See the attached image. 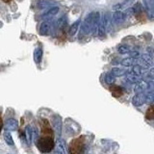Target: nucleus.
Returning a JSON list of instances; mask_svg holds the SVG:
<instances>
[{
    "mask_svg": "<svg viewBox=\"0 0 154 154\" xmlns=\"http://www.w3.org/2000/svg\"><path fill=\"white\" fill-rule=\"evenodd\" d=\"M35 143L38 150L42 153H48L54 148V140L51 137V135L49 136L45 135L43 137L38 138Z\"/></svg>",
    "mask_w": 154,
    "mask_h": 154,
    "instance_id": "nucleus-1",
    "label": "nucleus"
},
{
    "mask_svg": "<svg viewBox=\"0 0 154 154\" xmlns=\"http://www.w3.org/2000/svg\"><path fill=\"white\" fill-rule=\"evenodd\" d=\"M70 154H84L85 151V143L83 142L82 138L76 139L72 141L69 146Z\"/></svg>",
    "mask_w": 154,
    "mask_h": 154,
    "instance_id": "nucleus-2",
    "label": "nucleus"
},
{
    "mask_svg": "<svg viewBox=\"0 0 154 154\" xmlns=\"http://www.w3.org/2000/svg\"><path fill=\"white\" fill-rule=\"evenodd\" d=\"M109 14L105 13L102 17H100L99 19V22H98V26H97V33H98V36L99 37H103L106 31H107V28H108V23H109Z\"/></svg>",
    "mask_w": 154,
    "mask_h": 154,
    "instance_id": "nucleus-3",
    "label": "nucleus"
},
{
    "mask_svg": "<svg viewBox=\"0 0 154 154\" xmlns=\"http://www.w3.org/2000/svg\"><path fill=\"white\" fill-rule=\"evenodd\" d=\"M54 151L55 154H69V150H67V146L65 140L61 138L57 139L56 143H54Z\"/></svg>",
    "mask_w": 154,
    "mask_h": 154,
    "instance_id": "nucleus-4",
    "label": "nucleus"
},
{
    "mask_svg": "<svg viewBox=\"0 0 154 154\" xmlns=\"http://www.w3.org/2000/svg\"><path fill=\"white\" fill-rule=\"evenodd\" d=\"M52 126L54 129V132L56 134L57 138H60L62 135V119L59 115H54L52 117Z\"/></svg>",
    "mask_w": 154,
    "mask_h": 154,
    "instance_id": "nucleus-5",
    "label": "nucleus"
},
{
    "mask_svg": "<svg viewBox=\"0 0 154 154\" xmlns=\"http://www.w3.org/2000/svg\"><path fill=\"white\" fill-rule=\"evenodd\" d=\"M59 13V7H52L50 8L49 10H48L47 12H45V14H42V16L41 17V18L42 19V20H49V19L53 18L56 14Z\"/></svg>",
    "mask_w": 154,
    "mask_h": 154,
    "instance_id": "nucleus-6",
    "label": "nucleus"
},
{
    "mask_svg": "<svg viewBox=\"0 0 154 154\" xmlns=\"http://www.w3.org/2000/svg\"><path fill=\"white\" fill-rule=\"evenodd\" d=\"M18 127V122L14 119H8L4 124V129L7 131H16Z\"/></svg>",
    "mask_w": 154,
    "mask_h": 154,
    "instance_id": "nucleus-7",
    "label": "nucleus"
},
{
    "mask_svg": "<svg viewBox=\"0 0 154 154\" xmlns=\"http://www.w3.org/2000/svg\"><path fill=\"white\" fill-rule=\"evenodd\" d=\"M147 89H148V81L141 79L136 83L134 91L136 94H140V93H144V91H146Z\"/></svg>",
    "mask_w": 154,
    "mask_h": 154,
    "instance_id": "nucleus-8",
    "label": "nucleus"
},
{
    "mask_svg": "<svg viewBox=\"0 0 154 154\" xmlns=\"http://www.w3.org/2000/svg\"><path fill=\"white\" fill-rule=\"evenodd\" d=\"M132 103L136 107H140L143 104H144V93L136 94L132 98Z\"/></svg>",
    "mask_w": 154,
    "mask_h": 154,
    "instance_id": "nucleus-9",
    "label": "nucleus"
},
{
    "mask_svg": "<svg viewBox=\"0 0 154 154\" xmlns=\"http://www.w3.org/2000/svg\"><path fill=\"white\" fill-rule=\"evenodd\" d=\"M126 73H127L126 79L128 82H130V83H137V82H139L142 79V75H139L137 73H135V72L132 70H129L128 72L126 71Z\"/></svg>",
    "mask_w": 154,
    "mask_h": 154,
    "instance_id": "nucleus-10",
    "label": "nucleus"
},
{
    "mask_svg": "<svg viewBox=\"0 0 154 154\" xmlns=\"http://www.w3.org/2000/svg\"><path fill=\"white\" fill-rule=\"evenodd\" d=\"M135 0H124L123 2L122 3H118V4H115L113 6V10L114 11H119V10H122L127 8L128 6H131V5L134 3Z\"/></svg>",
    "mask_w": 154,
    "mask_h": 154,
    "instance_id": "nucleus-11",
    "label": "nucleus"
},
{
    "mask_svg": "<svg viewBox=\"0 0 154 154\" xmlns=\"http://www.w3.org/2000/svg\"><path fill=\"white\" fill-rule=\"evenodd\" d=\"M50 23L48 21H45L42 23V25L40 27V34L42 36H47L50 32Z\"/></svg>",
    "mask_w": 154,
    "mask_h": 154,
    "instance_id": "nucleus-12",
    "label": "nucleus"
},
{
    "mask_svg": "<svg viewBox=\"0 0 154 154\" xmlns=\"http://www.w3.org/2000/svg\"><path fill=\"white\" fill-rule=\"evenodd\" d=\"M125 17H125L124 13L120 12V11H116V12L113 14V17H112L114 22H116V23L122 22V21L124 20V19H125Z\"/></svg>",
    "mask_w": 154,
    "mask_h": 154,
    "instance_id": "nucleus-13",
    "label": "nucleus"
},
{
    "mask_svg": "<svg viewBox=\"0 0 154 154\" xmlns=\"http://www.w3.org/2000/svg\"><path fill=\"white\" fill-rule=\"evenodd\" d=\"M24 136H25V141L27 144H31L32 142V127L31 125H27L25 127V131H24Z\"/></svg>",
    "mask_w": 154,
    "mask_h": 154,
    "instance_id": "nucleus-14",
    "label": "nucleus"
},
{
    "mask_svg": "<svg viewBox=\"0 0 154 154\" xmlns=\"http://www.w3.org/2000/svg\"><path fill=\"white\" fill-rule=\"evenodd\" d=\"M42 59V49L41 47H37L34 51V60L36 64H40Z\"/></svg>",
    "mask_w": 154,
    "mask_h": 154,
    "instance_id": "nucleus-15",
    "label": "nucleus"
},
{
    "mask_svg": "<svg viewBox=\"0 0 154 154\" xmlns=\"http://www.w3.org/2000/svg\"><path fill=\"white\" fill-rule=\"evenodd\" d=\"M153 100H154L153 91H144V103H146V104H152Z\"/></svg>",
    "mask_w": 154,
    "mask_h": 154,
    "instance_id": "nucleus-16",
    "label": "nucleus"
},
{
    "mask_svg": "<svg viewBox=\"0 0 154 154\" xmlns=\"http://www.w3.org/2000/svg\"><path fill=\"white\" fill-rule=\"evenodd\" d=\"M80 23H81V20H77V21H75L74 23H72L70 25V27L69 29V35L70 37L75 35V33L77 32V30H78V28H79Z\"/></svg>",
    "mask_w": 154,
    "mask_h": 154,
    "instance_id": "nucleus-17",
    "label": "nucleus"
},
{
    "mask_svg": "<svg viewBox=\"0 0 154 154\" xmlns=\"http://www.w3.org/2000/svg\"><path fill=\"white\" fill-rule=\"evenodd\" d=\"M111 73H113L116 77H119L126 73V69H122V67H113L112 70H111Z\"/></svg>",
    "mask_w": 154,
    "mask_h": 154,
    "instance_id": "nucleus-18",
    "label": "nucleus"
},
{
    "mask_svg": "<svg viewBox=\"0 0 154 154\" xmlns=\"http://www.w3.org/2000/svg\"><path fill=\"white\" fill-rule=\"evenodd\" d=\"M4 140H5V142H6L7 144H9V146H14V140H13V137H12V135L11 133H10V131H7V130H5V132H4Z\"/></svg>",
    "mask_w": 154,
    "mask_h": 154,
    "instance_id": "nucleus-19",
    "label": "nucleus"
},
{
    "mask_svg": "<svg viewBox=\"0 0 154 154\" xmlns=\"http://www.w3.org/2000/svg\"><path fill=\"white\" fill-rule=\"evenodd\" d=\"M104 79L107 85H113L116 82V76L113 73H111V72H108V73L105 75Z\"/></svg>",
    "mask_w": 154,
    "mask_h": 154,
    "instance_id": "nucleus-20",
    "label": "nucleus"
},
{
    "mask_svg": "<svg viewBox=\"0 0 154 154\" xmlns=\"http://www.w3.org/2000/svg\"><path fill=\"white\" fill-rule=\"evenodd\" d=\"M135 61H136L135 58L129 57V58H125V59H123L122 62H120V64H122L123 66H131L134 65Z\"/></svg>",
    "mask_w": 154,
    "mask_h": 154,
    "instance_id": "nucleus-21",
    "label": "nucleus"
},
{
    "mask_svg": "<svg viewBox=\"0 0 154 154\" xmlns=\"http://www.w3.org/2000/svg\"><path fill=\"white\" fill-rule=\"evenodd\" d=\"M52 6V3L48 0H40L38 2V9H45V8H49Z\"/></svg>",
    "mask_w": 154,
    "mask_h": 154,
    "instance_id": "nucleus-22",
    "label": "nucleus"
},
{
    "mask_svg": "<svg viewBox=\"0 0 154 154\" xmlns=\"http://www.w3.org/2000/svg\"><path fill=\"white\" fill-rule=\"evenodd\" d=\"M132 11H133V14H140L142 13L143 11V6L141 3H136L134 5V6L132 7Z\"/></svg>",
    "mask_w": 154,
    "mask_h": 154,
    "instance_id": "nucleus-23",
    "label": "nucleus"
},
{
    "mask_svg": "<svg viewBox=\"0 0 154 154\" xmlns=\"http://www.w3.org/2000/svg\"><path fill=\"white\" fill-rule=\"evenodd\" d=\"M130 51H131V48L128 45H120L119 47V52L120 54H127V53H130Z\"/></svg>",
    "mask_w": 154,
    "mask_h": 154,
    "instance_id": "nucleus-24",
    "label": "nucleus"
},
{
    "mask_svg": "<svg viewBox=\"0 0 154 154\" xmlns=\"http://www.w3.org/2000/svg\"><path fill=\"white\" fill-rule=\"evenodd\" d=\"M141 59H143V61H146V63H148L149 65H152V56L150 54H148V53H146V54H143Z\"/></svg>",
    "mask_w": 154,
    "mask_h": 154,
    "instance_id": "nucleus-25",
    "label": "nucleus"
},
{
    "mask_svg": "<svg viewBox=\"0 0 154 154\" xmlns=\"http://www.w3.org/2000/svg\"><path fill=\"white\" fill-rule=\"evenodd\" d=\"M153 116H154V113H153V107L150 106V107L148 108V110L146 111V118L148 119H153Z\"/></svg>",
    "mask_w": 154,
    "mask_h": 154,
    "instance_id": "nucleus-26",
    "label": "nucleus"
},
{
    "mask_svg": "<svg viewBox=\"0 0 154 154\" xmlns=\"http://www.w3.org/2000/svg\"><path fill=\"white\" fill-rule=\"evenodd\" d=\"M38 139V134L36 128L32 127V141H34L36 143V141Z\"/></svg>",
    "mask_w": 154,
    "mask_h": 154,
    "instance_id": "nucleus-27",
    "label": "nucleus"
},
{
    "mask_svg": "<svg viewBox=\"0 0 154 154\" xmlns=\"http://www.w3.org/2000/svg\"><path fill=\"white\" fill-rule=\"evenodd\" d=\"M1 128H2V119L0 118V131H1Z\"/></svg>",
    "mask_w": 154,
    "mask_h": 154,
    "instance_id": "nucleus-28",
    "label": "nucleus"
},
{
    "mask_svg": "<svg viewBox=\"0 0 154 154\" xmlns=\"http://www.w3.org/2000/svg\"><path fill=\"white\" fill-rule=\"evenodd\" d=\"M3 2H5V3H9V2H11L12 0H2Z\"/></svg>",
    "mask_w": 154,
    "mask_h": 154,
    "instance_id": "nucleus-29",
    "label": "nucleus"
}]
</instances>
